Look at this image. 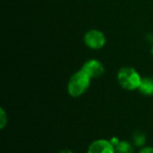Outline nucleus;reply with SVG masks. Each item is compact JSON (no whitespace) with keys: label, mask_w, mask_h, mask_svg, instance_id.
Returning <instances> with one entry per match:
<instances>
[{"label":"nucleus","mask_w":153,"mask_h":153,"mask_svg":"<svg viewBox=\"0 0 153 153\" xmlns=\"http://www.w3.org/2000/svg\"><path fill=\"white\" fill-rule=\"evenodd\" d=\"M84 43L92 49H100L106 43L104 34L98 30H91L84 35Z\"/></svg>","instance_id":"3"},{"label":"nucleus","mask_w":153,"mask_h":153,"mask_svg":"<svg viewBox=\"0 0 153 153\" xmlns=\"http://www.w3.org/2000/svg\"><path fill=\"white\" fill-rule=\"evenodd\" d=\"M87 153H116V150L109 141L100 139L90 144Z\"/></svg>","instance_id":"5"},{"label":"nucleus","mask_w":153,"mask_h":153,"mask_svg":"<svg viewBox=\"0 0 153 153\" xmlns=\"http://www.w3.org/2000/svg\"><path fill=\"white\" fill-rule=\"evenodd\" d=\"M134 144L137 147H143L146 143V135L142 132H135L133 135Z\"/></svg>","instance_id":"8"},{"label":"nucleus","mask_w":153,"mask_h":153,"mask_svg":"<svg viewBox=\"0 0 153 153\" xmlns=\"http://www.w3.org/2000/svg\"><path fill=\"white\" fill-rule=\"evenodd\" d=\"M139 153H153V148L152 147H144L139 152Z\"/></svg>","instance_id":"11"},{"label":"nucleus","mask_w":153,"mask_h":153,"mask_svg":"<svg viewBox=\"0 0 153 153\" xmlns=\"http://www.w3.org/2000/svg\"><path fill=\"white\" fill-rule=\"evenodd\" d=\"M152 55H153V47H152Z\"/></svg>","instance_id":"13"},{"label":"nucleus","mask_w":153,"mask_h":153,"mask_svg":"<svg viewBox=\"0 0 153 153\" xmlns=\"http://www.w3.org/2000/svg\"><path fill=\"white\" fill-rule=\"evenodd\" d=\"M91 78L82 70L74 74L67 84V91L71 97L77 98L84 94L90 87Z\"/></svg>","instance_id":"1"},{"label":"nucleus","mask_w":153,"mask_h":153,"mask_svg":"<svg viewBox=\"0 0 153 153\" xmlns=\"http://www.w3.org/2000/svg\"><path fill=\"white\" fill-rule=\"evenodd\" d=\"M109 142H110V143L114 146V148L120 143V140L117 138V137H112L111 138V140H109Z\"/></svg>","instance_id":"10"},{"label":"nucleus","mask_w":153,"mask_h":153,"mask_svg":"<svg viewBox=\"0 0 153 153\" xmlns=\"http://www.w3.org/2000/svg\"><path fill=\"white\" fill-rule=\"evenodd\" d=\"M7 125V115L3 108H0V129H4Z\"/></svg>","instance_id":"9"},{"label":"nucleus","mask_w":153,"mask_h":153,"mask_svg":"<svg viewBox=\"0 0 153 153\" xmlns=\"http://www.w3.org/2000/svg\"><path fill=\"white\" fill-rule=\"evenodd\" d=\"M81 70L83 71L91 79L99 78L105 72L103 65L100 61L95 60V59H91V60L85 62Z\"/></svg>","instance_id":"4"},{"label":"nucleus","mask_w":153,"mask_h":153,"mask_svg":"<svg viewBox=\"0 0 153 153\" xmlns=\"http://www.w3.org/2000/svg\"><path fill=\"white\" fill-rule=\"evenodd\" d=\"M117 81L122 88L134 91L139 88L142 78L138 72L132 67H123L117 74Z\"/></svg>","instance_id":"2"},{"label":"nucleus","mask_w":153,"mask_h":153,"mask_svg":"<svg viewBox=\"0 0 153 153\" xmlns=\"http://www.w3.org/2000/svg\"><path fill=\"white\" fill-rule=\"evenodd\" d=\"M139 91L143 95L151 96L153 95V79L150 77H145L142 79L141 84L139 86Z\"/></svg>","instance_id":"6"},{"label":"nucleus","mask_w":153,"mask_h":153,"mask_svg":"<svg viewBox=\"0 0 153 153\" xmlns=\"http://www.w3.org/2000/svg\"><path fill=\"white\" fill-rule=\"evenodd\" d=\"M58 153H74L72 151H69V150H63L61 152H59Z\"/></svg>","instance_id":"12"},{"label":"nucleus","mask_w":153,"mask_h":153,"mask_svg":"<svg viewBox=\"0 0 153 153\" xmlns=\"http://www.w3.org/2000/svg\"><path fill=\"white\" fill-rule=\"evenodd\" d=\"M116 153H133L134 149L132 145L126 141H120V143L115 147Z\"/></svg>","instance_id":"7"}]
</instances>
